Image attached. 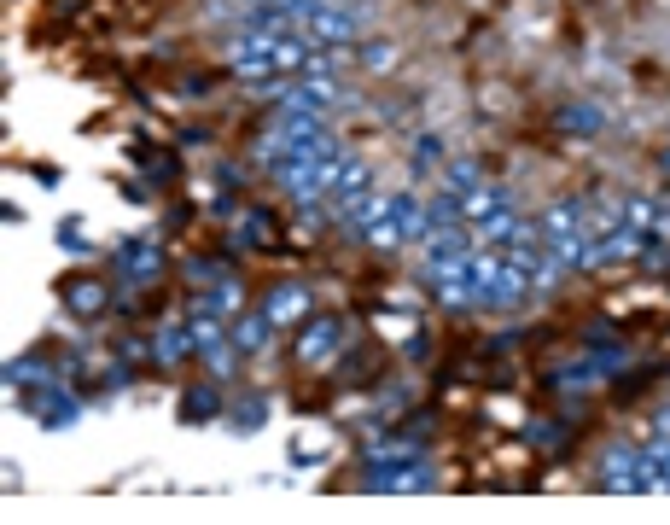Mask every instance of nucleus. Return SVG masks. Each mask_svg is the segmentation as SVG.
Returning <instances> with one entry per match:
<instances>
[{
	"label": "nucleus",
	"instance_id": "2",
	"mask_svg": "<svg viewBox=\"0 0 670 525\" xmlns=\"http://www.w3.org/2000/svg\"><path fill=\"white\" fill-rule=\"evenodd\" d=\"M303 35H309L315 47H350V41H356V18H350V6H338V0H321V6L309 12Z\"/></svg>",
	"mask_w": 670,
	"mask_h": 525
},
{
	"label": "nucleus",
	"instance_id": "8",
	"mask_svg": "<svg viewBox=\"0 0 670 525\" xmlns=\"http://www.w3.org/2000/svg\"><path fill=\"white\" fill-rule=\"evenodd\" d=\"M303 310H309V292H303V286H280V292L268 298V321H274V327H286V321H298Z\"/></svg>",
	"mask_w": 670,
	"mask_h": 525
},
{
	"label": "nucleus",
	"instance_id": "4",
	"mask_svg": "<svg viewBox=\"0 0 670 525\" xmlns=\"http://www.w3.org/2000/svg\"><path fill=\"white\" fill-rule=\"evenodd\" d=\"M502 205H513L502 187H490V181H478V187H467L461 193V222H484V216H496Z\"/></svg>",
	"mask_w": 670,
	"mask_h": 525
},
{
	"label": "nucleus",
	"instance_id": "11",
	"mask_svg": "<svg viewBox=\"0 0 670 525\" xmlns=\"http://www.w3.org/2000/svg\"><path fill=\"white\" fill-rule=\"evenodd\" d=\"M659 216H665V210L653 205V199H624V222H630L636 234H653V228H659Z\"/></svg>",
	"mask_w": 670,
	"mask_h": 525
},
{
	"label": "nucleus",
	"instance_id": "3",
	"mask_svg": "<svg viewBox=\"0 0 670 525\" xmlns=\"http://www.w3.org/2000/svg\"><path fill=\"white\" fill-rule=\"evenodd\" d=\"M385 210H391V193H385V187H368L362 199H350L338 216H344V228H350V234H362V240H368V228L385 222Z\"/></svg>",
	"mask_w": 670,
	"mask_h": 525
},
{
	"label": "nucleus",
	"instance_id": "10",
	"mask_svg": "<svg viewBox=\"0 0 670 525\" xmlns=\"http://www.w3.org/2000/svg\"><path fill=\"white\" fill-rule=\"evenodd\" d=\"M478 181H484V175H478V164H472V158H461V164H449V170L437 175V187H443V193H455V199H461L467 187H478Z\"/></svg>",
	"mask_w": 670,
	"mask_h": 525
},
{
	"label": "nucleus",
	"instance_id": "9",
	"mask_svg": "<svg viewBox=\"0 0 670 525\" xmlns=\"http://www.w3.org/2000/svg\"><path fill=\"white\" fill-rule=\"evenodd\" d=\"M268 327H274V321H268V310L263 315H245V321L234 327V350H263L268 345Z\"/></svg>",
	"mask_w": 670,
	"mask_h": 525
},
{
	"label": "nucleus",
	"instance_id": "7",
	"mask_svg": "<svg viewBox=\"0 0 670 525\" xmlns=\"http://www.w3.org/2000/svg\"><path fill=\"white\" fill-rule=\"evenodd\" d=\"M368 187H373V164H362V158H344V170H338V187H333L338 210L350 205V199H362Z\"/></svg>",
	"mask_w": 670,
	"mask_h": 525
},
{
	"label": "nucleus",
	"instance_id": "12",
	"mask_svg": "<svg viewBox=\"0 0 670 525\" xmlns=\"http://www.w3.org/2000/svg\"><path fill=\"white\" fill-rule=\"evenodd\" d=\"M362 65H368V70H391V65H397V47H385V41H373L368 53H362Z\"/></svg>",
	"mask_w": 670,
	"mask_h": 525
},
{
	"label": "nucleus",
	"instance_id": "1",
	"mask_svg": "<svg viewBox=\"0 0 670 525\" xmlns=\"http://www.w3.org/2000/svg\"><path fill=\"white\" fill-rule=\"evenodd\" d=\"M228 65H234V76H245V82H274V41L257 30H245L228 41Z\"/></svg>",
	"mask_w": 670,
	"mask_h": 525
},
{
	"label": "nucleus",
	"instance_id": "5",
	"mask_svg": "<svg viewBox=\"0 0 670 525\" xmlns=\"http://www.w3.org/2000/svg\"><path fill=\"white\" fill-rule=\"evenodd\" d=\"M513 234H519V210H513V205H502L496 216H484V222H472V240H478V245H496V251H502Z\"/></svg>",
	"mask_w": 670,
	"mask_h": 525
},
{
	"label": "nucleus",
	"instance_id": "13",
	"mask_svg": "<svg viewBox=\"0 0 670 525\" xmlns=\"http://www.w3.org/2000/svg\"><path fill=\"white\" fill-rule=\"evenodd\" d=\"M432 158L443 164V140H437V135H426V140H420V152H414V164H420V170H432Z\"/></svg>",
	"mask_w": 670,
	"mask_h": 525
},
{
	"label": "nucleus",
	"instance_id": "6",
	"mask_svg": "<svg viewBox=\"0 0 670 525\" xmlns=\"http://www.w3.org/2000/svg\"><path fill=\"white\" fill-rule=\"evenodd\" d=\"M338 339H344V327H338V321H309V333H303L298 356H303V362H327Z\"/></svg>",
	"mask_w": 670,
	"mask_h": 525
}]
</instances>
